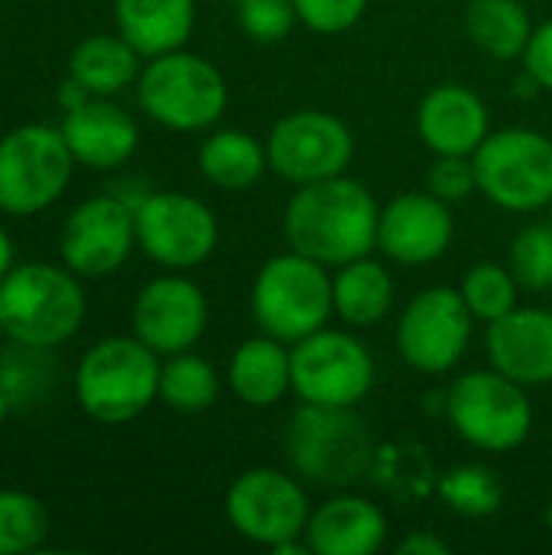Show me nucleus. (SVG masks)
<instances>
[{
    "label": "nucleus",
    "mask_w": 552,
    "mask_h": 555,
    "mask_svg": "<svg viewBox=\"0 0 552 555\" xmlns=\"http://www.w3.org/2000/svg\"><path fill=\"white\" fill-rule=\"evenodd\" d=\"M137 101L153 124L176 133H198L224 117L228 85L208 59L172 49L146 59L137 78Z\"/></svg>",
    "instance_id": "nucleus-6"
},
{
    "label": "nucleus",
    "mask_w": 552,
    "mask_h": 555,
    "mask_svg": "<svg viewBox=\"0 0 552 555\" xmlns=\"http://www.w3.org/2000/svg\"><path fill=\"white\" fill-rule=\"evenodd\" d=\"M455 237L449 202L426 192H400L381 208L377 250L403 267H423L439 260Z\"/></svg>",
    "instance_id": "nucleus-17"
},
{
    "label": "nucleus",
    "mask_w": 552,
    "mask_h": 555,
    "mask_svg": "<svg viewBox=\"0 0 552 555\" xmlns=\"http://www.w3.org/2000/svg\"><path fill=\"white\" fill-rule=\"evenodd\" d=\"M508 267L521 289L550 293L552 289V224H527L517 231L508 250Z\"/></svg>",
    "instance_id": "nucleus-34"
},
{
    "label": "nucleus",
    "mask_w": 552,
    "mask_h": 555,
    "mask_svg": "<svg viewBox=\"0 0 552 555\" xmlns=\"http://www.w3.org/2000/svg\"><path fill=\"white\" fill-rule=\"evenodd\" d=\"M159 354L137 335L101 338L75 367V400L94 423H130L159 400Z\"/></svg>",
    "instance_id": "nucleus-4"
},
{
    "label": "nucleus",
    "mask_w": 552,
    "mask_h": 555,
    "mask_svg": "<svg viewBox=\"0 0 552 555\" xmlns=\"http://www.w3.org/2000/svg\"><path fill=\"white\" fill-rule=\"evenodd\" d=\"M394 276L381 260L358 257L351 263H342L332 276V306L335 315L351 328H374L381 325L394 309Z\"/></svg>",
    "instance_id": "nucleus-24"
},
{
    "label": "nucleus",
    "mask_w": 552,
    "mask_h": 555,
    "mask_svg": "<svg viewBox=\"0 0 552 555\" xmlns=\"http://www.w3.org/2000/svg\"><path fill=\"white\" fill-rule=\"evenodd\" d=\"M488 361L524 387L552 384V312L540 306H517L488 325Z\"/></svg>",
    "instance_id": "nucleus-19"
},
{
    "label": "nucleus",
    "mask_w": 552,
    "mask_h": 555,
    "mask_svg": "<svg viewBox=\"0 0 552 555\" xmlns=\"http://www.w3.org/2000/svg\"><path fill=\"white\" fill-rule=\"evenodd\" d=\"M416 130L436 156H475L491 133V117L472 88L439 85L420 101Z\"/></svg>",
    "instance_id": "nucleus-20"
},
{
    "label": "nucleus",
    "mask_w": 552,
    "mask_h": 555,
    "mask_svg": "<svg viewBox=\"0 0 552 555\" xmlns=\"http://www.w3.org/2000/svg\"><path fill=\"white\" fill-rule=\"evenodd\" d=\"M13 270V241L7 234V228L0 224V280Z\"/></svg>",
    "instance_id": "nucleus-40"
},
{
    "label": "nucleus",
    "mask_w": 552,
    "mask_h": 555,
    "mask_svg": "<svg viewBox=\"0 0 552 555\" xmlns=\"http://www.w3.org/2000/svg\"><path fill=\"white\" fill-rule=\"evenodd\" d=\"M478 192L517 215L552 208V140L530 127L491 130L472 156Z\"/></svg>",
    "instance_id": "nucleus-9"
},
{
    "label": "nucleus",
    "mask_w": 552,
    "mask_h": 555,
    "mask_svg": "<svg viewBox=\"0 0 552 555\" xmlns=\"http://www.w3.org/2000/svg\"><path fill=\"white\" fill-rule=\"evenodd\" d=\"M286 459L306 485L345 491L371 475L377 446L355 406L299 403L286 426Z\"/></svg>",
    "instance_id": "nucleus-3"
},
{
    "label": "nucleus",
    "mask_w": 552,
    "mask_h": 555,
    "mask_svg": "<svg viewBox=\"0 0 552 555\" xmlns=\"http://www.w3.org/2000/svg\"><path fill=\"white\" fill-rule=\"evenodd\" d=\"M251 315L264 335L286 345L316 335L335 315L329 267L293 247L270 257L254 276Z\"/></svg>",
    "instance_id": "nucleus-5"
},
{
    "label": "nucleus",
    "mask_w": 552,
    "mask_h": 555,
    "mask_svg": "<svg viewBox=\"0 0 552 555\" xmlns=\"http://www.w3.org/2000/svg\"><path fill=\"white\" fill-rule=\"evenodd\" d=\"M397 553L400 555H449L452 553V546H449L442 537H436V533L413 530V533H407V537L397 543Z\"/></svg>",
    "instance_id": "nucleus-39"
},
{
    "label": "nucleus",
    "mask_w": 552,
    "mask_h": 555,
    "mask_svg": "<svg viewBox=\"0 0 552 555\" xmlns=\"http://www.w3.org/2000/svg\"><path fill=\"white\" fill-rule=\"evenodd\" d=\"M133 335L159 358L192 351L208 328V299L185 273L153 276L133 299Z\"/></svg>",
    "instance_id": "nucleus-16"
},
{
    "label": "nucleus",
    "mask_w": 552,
    "mask_h": 555,
    "mask_svg": "<svg viewBox=\"0 0 552 555\" xmlns=\"http://www.w3.org/2000/svg\"><path fill=\"white\" fill-rule=\"evenodd\" d=\"M238 23L254 42H280L299 23L293 0H238Z\"/></svg>",
    "instance_id": "nucleus-35"
},
{
    "label": "nucleus",
    "mask_w": 552,
    "mask_h": 555,
    "mask_svg": "<svg viewBox=\"0 0 552 555\" xmlns=\"http://www.w3.org/2000/svg\"><path fill=\"white\" fill-rule=\"evenodd\" d=\"M75 156L59 127L23 124L0 137V211L33 218L72 185Z\"/></svg>",
    "instance_id": "nucleus-7"
},
{
    "label": "nucleus",
    "mask_w": 552,
    "mask_h": 555,
    "mask_svg": "<svg viewBox=\"0 0 552 555\" xmlns=\"http://www.w3.org/2000/svg\"><path fill=\"white\" fill-rule=\"evenodd\" d=\"M117 33L143 55L185 49L195 29V0H114Z\"/></svg>",
    "instance_id": "nucleus-23"
},
{
    "label": "nucleus",
    "mask_w": 552,
    "mask_h": 555,
    "mask_svg": "<svg viewBox=\"0 0 552 555\" xmlns=\"http://www.w3.org/2000/svg\"><path fill=\"white\" fill-rule=\"evenodd\" d=\"M465 33L485 55L498 62H514L524 59L534 23L521 0H468Z\"/></svg>",
    "instance_id": "nucleus-27"
},
{
    "label": "nucleus",
    "mask_w": 552,
    "mask_h": 555,
    "mask_svg": "<svg viewBox=\"0 0 552 555\" xmlns=\"http://www.w3.org/2000/svg\"><path fill=\"white\" fill-rule=\"evenodd\" d=\"M46 504L36 494L0 488V555L33 553L46 543Z\"/></svg>",
    "instance_id": "nucleus-32"
},
{
    "label": "nucleus",
    "mask_w": 552,
    "mask_h": 555,
    "mask_svg": "<svg viewBox=\"0 0 552 555\" xmlns=\"http://www.w3.org/2000/svg\"><path fill=\"white\" fill-rule=\"evenodd\" d=\"M381 208L364 182L345 176L296 185L283 211V234L293 250L342 267L377 247Z\"/></svg>",
    "instance_id": "nucleus-1"
},
{
    "label": "nucleus",
    "mask_w": 552,
    "mask_h": 555,
    "mask_svg": "<svg viewBox=\"0 0 552 555\" xmlns=\"http://www.w3.org/2000/svg\"><path fill=\"white\" fill-rule=\"evenodd\" d=\"M88 315L81 276L65 263H13L0 280V325L7 341L26 348H59L78 335Z\"/></svg>",
    "instance_id": "nucleus-2"
},
{
    "label": "nucleus",
    "mask_w": 552,
    "mask_h": 555,
    "mask_svg": "<svg viewBox=\"0 0 552 555\" xmlns=\"http://www.w3.org/2000/svg\"><path fill=\"white\" fill-rule=\"evenodd\" d=\"M137 247L133 202L124 195H94L72 208L59 234L62 263L81 280L117 273Z\"/></svg>",
    "instance_id": "nucleus-15"
},
{
    "label": "nucleus",
    "mask_w": 552,
    "mask_h": 555,
    "mask_svg": "<svg viewBox=\"0 0 552 555\" xmlns=\"http://www.w3.org/2000/svg\"><path fill=\"white\" fill-rule=\"evenodd\" d=\"M228 387L244 406H277L293 390V348L264 332L241 341L228 361Z\"/></svg>",
    "instance_id": "nucleus-22"
},
{
    "label": "nucleus",
    "mask_w": 552,
    "mask_h": 555,
    "mask_svg": "<svg viewBox=\"0 0 552 555\" xmlns=\"http://www.w3.org/2000/svg\"><path fill=\"white\" fill-rule=\"evenodd\" d=\"M436 494L446 501V507L468 520H485L501 511L504 488L485 465H459L436 481Z\"/></svg>",
    "instance_id": "nucleus-29"
},
{
    "label": "nucleus",
    "mask_w": 552,
    "mask_h": 555,
    "mask_svg": "<svg viewBox=\"0 0 552 555\" xmlns=\"http://www.w3.org/2000/svg\"><path fill=\"white\" fill-rule=\"evenodd\" d=\"M59 130L75 163L88 169H101V172L124 166L140 146L137 120L111 98H94V94L62 111Z\"/></svg>",
    "instance_id": "nucleus-18"
},
{
    "label": "nucleus",
    "mask_w": 552,
    "mask_h": 555,
    "mask_svg": "<svg viewBox=\"0 0 552 555\" xmlns=\"http://www.w3.org/2000/svg\"><path fill=\"white\" fill-rule=\"evenodd\" d=\"M140 72L143 55L120 33L88 36L68 55V78L78 81L94 98H114L117 91L137 85Z\"/></svg>",
    "instance_id": "nucleus-25"
},
{
    "label": "nucleus",
    "mask_w": 552,
    "mask_h": 555,
    "mask_svg": "<svg viewBox=\"0 0 552 555\" xmlns=\"http://www.w3.org/2000/svg\"><path fill=\"white\" fill-rule=\"evenodd\" d=\"M306 543L316 555H374L387 543V517L368 498L338 494L312 511Z\"/></svg>",
    "instance_id": "nucleus-21"
},
{
    "label": "nucleus",
    "mask_w": 552,
    "mask_h": 555,
    "mask_svg": "<svg viewBox=\"0 0 552 555\" xmlns=\"http://www.w3.org/2000/svg\"><path fill=\"white\" fill-rule=\"evenodd\" d=\"M459 293H462L468 312L475 315V322H488L491 325V322L504 319L511 309H517L521 283L514 280L511 267L482 260V263L468 267V273L462 276Z\"/></svg>",
    "instance_id": "nucleus-31"
},
{
    "label": "nucleus",
    "mask_w": 552,
    "mask_h": 555,
    "mask_svg": "<svg viewBox=\"0 0 552 555\" xmlns=\"http://www.w3.org/2000/svg\"><path fill=\"white\" fill-rule=\"evenodd\" d=\"M224 517L238 537L273 550L286 540L306 537L312 507L299 475L293 478L280 468H247L224 494Z\"/></svg>",
    "instance_id": "nucleus-10"
},
{
    "label": "nucleus",
    "mask_w": 552,
    "mask_h": 555,
    "mask_svg": "<svg viewBox=\"0 0 552 555\" xmlns=\"http://www.w3.org/2000/svg\"><path fill=\"white\" fill-rule=\"evenodd\" d=\"M351 159L355 137L348 124H342V117L329 111H293L270 127L267 163L280 179L293 185L345 176Z\"/></svg>",
    "instance_id": "nucleus-13"
},
{
    "label": "nucleus",
    "mask_w": 552,
    "mask_h": 555,
    "mask_svg": "<svg viewBox=\"0 0 552 555\" xmlns=\"http://www.w3.org/2000/svg\"><path fill=\"white\" fill-rule=\"evenodd\" d=\"M0 387L13 406H29L39 397H49L52 387V358L46 348L13 345L0 358Z\"/></svg>",
    "instance_id": "nucleus-33"
},
{
    "label": "nucleus",
    "mask_w": 552,
    "mask_h": 555,
    "mask_svg": "<svg viewBox=\"0 0 552 555\" xmlns=\"http://www.w3.org/2000/svg\"><path fill=\"white\" fill-rule=\"evenodd\" d=\"M293 348V393L319 406H358L374 387L368 345L342 328H319Z\"/></svg>",
    "instance_id": "nucleus-11"
},
{
    "label": "nucleus",
    "mask_w": 552,
    "mask_h": 555,
    "mask_svg": "<svg viewBox=\"0 0 552 555\" xmlns=\"http://www.w3.org/2000/svg\"><path fill=\"white\" fill-rule=\"evenodd\" d=\"M371 478L397 498L429 494V491H436V481H439L433 475V462H429L426 449L416 442H397V446L377 449Z\"/></svg>",
    "instance_id": "nucleus-30"
},
{
    "label": "nucleus",
    "mask_w": 552,
    "mask_h": 555,
    "mask_svg": "<svg viewBox=\"0 0 552 555\" xmlns=\"http://www.w3.org/2000/svg\"><path fill=\"white\" fill-rule=\"evenodd\" d=\"M472 322L475 315L459 289L429 286L400 312L397 351L420 374H449L472 345Z\"/></svg>",
    "instance_id": "nucleus-14"
},
{
    "label": "nucleus",
    "mask_w": 552,
    "mask_h": 555,
    "mask_svg": "<svg viewBox=\"0 0 552 555\" xmlns=\"http://www.w3.org/2000/svg\"><path fill=\"white\" fill-rule=\"evenodd\" d=\"M293 3L299 23L319 36H335L351 29L368 10V0H293Z\"/></svg>",
    "instance_id": "nucleus-37"
},
{
    "label": "nucleus",
    "mask_w": 552,
    "mask_h": 555,
    "mask_svg": "<svg viewBox=\"0 0 552 555\" xmlns=\"http://www.w3.org/2000/svg\"><path fill=\"white\" fill-rule=\"evenodd\" d=\"M221 374L211 361L195 351H179L163 358L159 367V400L176 413H205L218 403Z\"/></svg>",
    "instance_id": "nucleus-28"
},
{
    "label": "nucleus",
    "mask_w": 552,
    "mask_h": 555,
    "mask_svg": "<svg viewBox=\"0 0 552 555\" xmlns=\"http://www.w3.org/2000/svg\"><path fill=\"white\" fill-rule=\"evenodd\" d=\"M524 68L537 88L552 91V20L534 26V36L524 52Z\"/></svg>",
    "instance_id": "nucleus-38"
},
{
    "label": "nucleus",
    "mask_w": 552,
    "mask_h": 555,
    "mask_svg": "<svg viewBox=\"0 0 552 555\" xmlns=\"http://www.w3.org/2000/svg\"><path fill=\"white\" fill-rule=\"evenodd\" d=\"M0 3H3V0H0Z\"/></svg>",
    "instance_id": "nucleus-43"
},
{
    "label": "nucleus",
    "mask_w": 552,
    "mask_h": 555,
    "mask_svg": "<svg viewBox=\"0 0 552 555\" xmlns=\"http://www.w3.org/2000/svg\"><path fill=\"white\" fill-rule=\"evenodd\" d=\"M10 410H13V403H10V397H7V390L0 387V426H3V420L10 416Z\"/></svg>",
    "instance_id": "nucleus-41"
},
{
    "label": "nucleus",
    "mask_w": 552,
    "mask_h": 555,
    "mask_svg": "<svg viewBox=\"0 0 552 555\" xmlns=\"http://www.w3.org/2000/svg\"><path fill=\"white\" fill-rule=\"evenodd\" d=\"M137 247L166 270L202 267L218 247L215 211L185 192H150L133 205Z\"/></svg>",
    "instance_id": "nucleus-12"
},
{
    "label": "nucleus",
    "mask_w": 552,
    "mask_h": 555,
    "mask_svg": "<svg viewBox=\"0 0 552 555\" xmlns=\"http://www.w3.org/2000/svg\"><path fill=\"white\" fill-rule=\"evenodd\" d=\"M0 341H7V335H3V325H0Z\"/></svg>",
    "instance_id": "nucleus-42"
},
{
    "label": "nucleus",
    "mask_w": 552,
    "mask_h": 555,
    "mask_svg": "<svg viewBox=\"0 0 552 555\" xmlns=\"http://www.w3.org/2000/svg\"><path fill=\"white\" fill-rule=\"evenodd\" d=\"M446 416L459 439L482 452H514L534 429L527 387L495 367L455 377L446 393Z\"/></svg>",
    "instance_id": "nucleus-8"
},
{
    "label": "nucleus",
    "mask_w": 552,
    "mask_h": 555,
    "mask_svg": "<svg viewBox=\"0 0 552 555\" xmlns=\"http://www.w3.org/2000/svg\"><path fill=\"white\" fill-rule=\"evenodd\" d=\"M426 189L449 205L465 202L472 192H478V176H475L472 156H436L426 172Z\"/></svg>",
    "instance_id": "nucleus-36"
},
{
    "label": "nucleus",
    "mask_w": 552,
    "mask_h": 555,
    "mask_svg": "<svg viewBox=\"0 0 552 555\" xmlns=\"http://www.w3.org/2000/svg\"><path fill=\"white\" fill-rule=\"evenodd\" d=\"M198 169L211 185L244 192L264 176V169H270L267 143L247 130H215L198 146Z\"/></svg>",
    "instance_id": "nucleus-26"
}]
</instances>
